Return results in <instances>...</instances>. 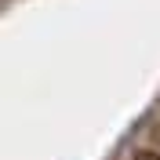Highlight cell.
Segmentation results:
<instances>
[{
	"label": "cell",
	"instance_id": "obj_2",
	"mask_svg": "<svg viewBox=\"0 0 160 160\" xmlns=\"http://www.w3.org/2000/svg\"><path fill=\"white\" fill-rule=\"evenodd\" d=\"M153 138H157V146H160V131H157V135H153Z\"/></svg>",
	"mask_w": 160,
	"mask_h": 160
},
{
	"label": "cell",
	"instance_id": "obj_1",
	"mask_svg": "<svg viewBox=\"0 0 160 160\" xmlns=\"http://www.w3.org/2000/svg\"><path fill=\"white\" fill-rule=\"evenodd\" d=\"M135 160H160V153L157 149H142V153H135Z\"/></svg>",
	"mask_w": 160,
	"mask_h": 160
}]
</instances>
